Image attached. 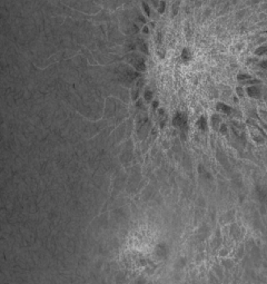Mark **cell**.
I'll use <instances>...</instances> for the list:
<instances>
[{
  "label": "cell",
  "instance_id": "1",
  "mask_svg": "<svg viewBox=\"0 0 267 284\" xmlns=\"http://www.w3.org/2000/svg\"><path fill=\"white\" fill-rule=\"evenodd\" d=\"M173 123L176 127H179V128H181L183 130H185L186 125H187V117H186L184 114L178 113V114L175 115V117H174L173 119Z\"/></svg>",
  "mask_w": 267,
  "mask_h": 284
},
{
  "label": "cell",
  "instance_id": "2",
  "mask_svg": "<svg viewBox=\"0 0 267 284\" xmlns=\"http://www.w3.org/2000/svg\"><path fill=\"white\" fill-rule=\"evenodd\" d=\"M247 94L249 95L251 97H253V98H257L259 95H260V91H259V89L257 87L251 86L247 88Z\"/></svg>",
  "mask_w": 267,
  "mask_h": 284
},
{
  "label": "cell",
  "instance_id": "3",
  "mask_svg": "<svg viewBox=\"0 0 267 284\" xmlns=\"http://www.w3.org/2000/svg\"><path fill=\"white\" fill-rule=\"evenodd\" d=\"M217 109L219 111H222V113H225V114H230V113H232V108L223 103H219L217 105Z\"/></svg>",
  "mask_w": 267,
  "mask_h": 284
},
{
  "label": "cell",
  "instance_id": "4",
  "mask_svg": "<svg viewBox=\"0 0 267 284\" xmlns=\"http://www.w3.org/2000/svg\"><path fill=\"white\" fill-rule=\"evenodd\" d=\"M197 126L199 127L201 130H206V129H207V122H206V118H205L204 116H203V117H200L199 120L197 122Z\"/></svg>",
  "mask_w": 267,
  "mask_h": 284
},
{
  "label": "cell",
  "instance_id": "5",
  "mask_svg": "<svg viewBox=\"0 0 267 284\" xmlns=\"http://www.w3.org/2000/svg\"><path fill=\"white\" fill-rule=\"evenodd\" d=\"M181 57H183V59L185 60V61H187V60L190 59V57H192V54H190V50L189 49H184L183 50V55H181Z\"/></svg>",
  "mask_w": 267,
  "mask_h": 284
},
{
  "label": "cell",
  "instance_id": "6",
  "mask_svg": "<svg viewBox=\"0 0 267 284\" xmlns=\"http://www.w3.org/2000/svg\"><path fill=\"white\" fill-rule=\"evenodd\" d=\"M256 54L257 55H265L267 54V47H260L256 50Z\"/></svg>",
  "mask_w": 267,
  "mask_h": 284
},
{
  "label": "cell",
  "instance_id": "7",
  "mask_svg": "<svg viewBox=\"0 0 267 284\" xmlns=\"http://www.w3.org/2000/svg\"><path fill=\"white\" fill-rule=\"evenodd\" d=\"M144 97H145V99L147 100V102H150V100H151V97H153V94H151V91L146 90V91H145V94H144Z\"/></svg>",
  "mask_w": 267,
  "mask_h": 284
},
{
  "label": "cell",
  "instance_id": "8",
  "mask_svg": "<svg viewBox=\"0 0 267 284\" xmlns=\"http://www.w3.org/2000/svg\"><path fill=\"white\" fill-rule=\"evenodd\" d=\"M142 7H144V10H145V11H146V13H147V16L149 17V16H150L149 7H148V6H147V4H146L145 2H144V4H142Z\"/></svg>",
  "mask_w": 267,
  "mask_h": 284
},
{
  "label": "cell",
  "instance_id": "9",
  "mask_svg": "<svg viewBox=\"0 0 267 284\" xmlns=\"http://www.w3.org/2000/svg\"><path fill=\"white\" fill-rule=\"evenodd\" d=\"M238 79H249V76H245V75H239V76H238Z\"/></svg>",
  "mask_w": 267,
  "mask_h": 284
},
{
  "label": "cell",
  "instance_id": "10",
  "mask_svg": "<svg viewBox=\"0 0 267 284\" xmlns=\"http://www.w3.org/2000/svg\"><path fill=\"white\" fill-rule=\"evenodd\" d=\"M164 6H165V4H164V2H161V8H159V11H160V12L164 11Z\"/></svg>",
  "mask_w": 267,
  "mask_h": 284
}]
</instances>
